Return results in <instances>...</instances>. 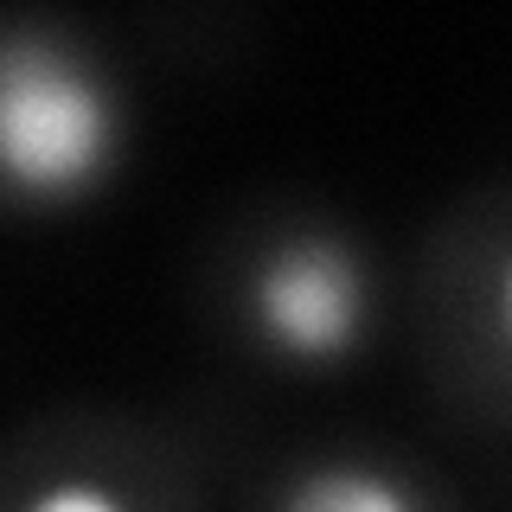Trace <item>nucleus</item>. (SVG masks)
<instances>
[{"label":"nucleus","instance_id":"2","mask_svg":"<svg viewBox=\"0 0 512 512\" xmlns=\"http://www.w3.org/2000/svg\"><path fill=\"white\" fill-rule=\"evenodd\" d=\"M141 154V84L90 13L0 0V224H71Z\"/></svg>","mask_w":512,"mask_h":512},{"label":"nucleus","instance_id":"5","mask_svg":"<svg viewBox=\"0 0 512 512\" xmlns=\"http://www.w3.org/2000/svg\"><path fill=\"white\" fill-rule=\"evenodd\" d=\"M244 512H468V500L410 442L327 429L276 448L256 468Z\"/></svg>","mask_w":512,"mask_h":512},{"label":"nucleus","instance_id":"3","mask_svg":"<svg viewBox=\"0 0 512 512\" xmlns=\"http://www.w3.org/2000/svg\"><path fill=\"white\" fill-rule=\"evenodd\" d=\"M397 346L448 429L512 442V173L448 192L397 263Z\"/></svg>","mask_w":512,"mask_h":512},{"label":"nucleus","instance_id":"4","mask_svg":"<svg viewBox=\"0 0 512 512\" xmlns=\"http://www.w3.org/2000/svg\"><path fill=\"white\" fill-rule=\"evenodd\" d=\"M0 512H212V442L122 397H58L0 429Z\"/></svg>","mask_w":512,"mask_h":512},{"label":"nucleus","instance_id":"1","mask_svg":"<svg viewBox=\"0 0 512 512\" xmlns=\"http://www.w3.org/2000/svg\"><path fill=\"white\" fill-rule=\"evenodd\" d=\"M186 308L205 346L256 378L340 384L397 340V263L346 199L256 186L199 231Z\"/></svg>","mask_w":512,"mask_h":512}]
</instances>
